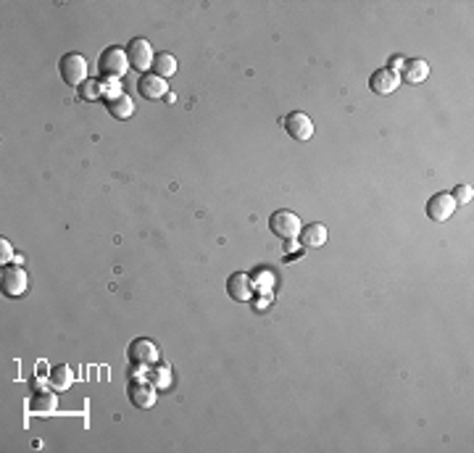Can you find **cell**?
<instances>
[{
    "mask_svg": "<svg viewBox=\"0 0 474 453\" xmlns=\"http://www.w3.org/2000/svg\"><path fill=\"white\" fill-rule=\"evenodd\" d=\"M285 130L295 142H309L313 137V121L303 111H292L290 116H285Z\"/></svg>",
    "mask_w": 474,
    "mask_h": 453,
    "instance_id": "7",
    "label": "cell"
},
{
    "mask_svg": "<svg viewBox=\"0 0 474 453\" xmlns=\"http://www.w3.org/2000/svg\"><path fill=\"white\" fill-rule=\"evenodd\" d=\"M369 87H372L377 95H390V93H395L400 87V76L398 72H390L388 66H385V69H377V72L372 74Z\"/></svg>",
    "mask_w": 474,
    "mask_h": 453,
    "instance_id": "11",
    "label": "cell"
},
{
    "mask_svg": "<svg viewBox=\"0 0 474 453\" xmlns=\"http://www.w3.org/2000/svg\"><path fill=\"white\" fill-rule=\"evenodd\" d=\"M400 82L406 79L409 85H419L430 76V64L424 58H411V61H403V72H400Z\"/></svg>",
    "mask_w": 474,
    "mask_h": 453,
    "instance_id": "12",
    "label": "cell"
},
{
    "mask_svg": "<svg viewBox=\"0 0 474 453\" xmlns=\"http://www.w3.org/2000/svg\"><path fill=\"white\" fill-rule=\"evenodd\" d=\"M161 358V351H158V346L153 343V340H145V337H140V340H135L130 346V361L132 364H140V367H151V364H156Z\"/></svg>",
    "mask_w": 474,
    "mask_h": 453,
    "instance_id": "9",
    "label": "cell"
},
{
    "mask_svg": "<svg viewBox=\"0 0 474 453\" xmlns=\"http://www.w3.org/2000/svg\"><path fill=\"white\" fill-rule=\"evenodd\" d=\"M451 195L456 198V203L461 205V203H469V201H472V198H474V190L469 187V184H459V187H456V190H453Z\"/></svg>",
    "mask_w": 474,
    "mask_h": 453,
    "instance_id": "21",
    "label": "cell"
},
{
    "mask_svg": "<svg viewBox=\"0 0 474 453\" xmlns=\"http://www.w3.org/2000/svg\"><path fill=\"white\" fill-rule=\"evenodd\" d=\"M48 379H50V385H53V390H58V393H64V390H69V385H72V369L69 367H53L50 369V374H48Z\"/></svg>",
    "mask_w": 474,
    "mask_h": 453,
    "instance_id": "18",
    "label": "cell"
},
{
    "mask_svg": "<svg viewBox=\"0 0 474 453\" xmlns=\"http://www.w3.org/2000/svg\"><path fill=\"white\" fill-rule=\"evenodd\" d=\"M301 219L298 214H292L287 208H282V211H274L269 219V229L282 240H295L298 238V232H301Z\"/></svg>",
    "mask_w": 474,
    "mask_h": 453,
    "instance_id": "4",
    "label": "cell"
},
{
    "mask_svg": "<svg viewBox=\"0 0 474 453\" xmlns=\"http://www.w3.org/2000/svg\"><path fill=\"white\" fill-rule=\"evenodd\" d=\"M390 72H395V69H403V58H400V55H395V58H393V64L388 66Z\"/></svg>",
    "mask_w": 474,
    "mask_h": 453,
    "instance_id": "25",
    "label": "cell"
},
{
    "mask_svg": "<svg viewBox=\"0 0 474 453\" xmlns=\"http://www.w3.org/2000/svg\"><path fill=\"white\" fill-rule=\"evenodd\" d=\"M298 240H301L303 248H311V250L322 248L324 243H327V226L319 224V222H316V224L301 226V232H298Z\"/></svg>",
    "mask_w": 474,
    "mask_h": 453,
    "instance_id": "13",
    "label": "cell"
},
{
    "mask_svg": "<svg viewBox=\"0 0 474 453\" xmlns=\"http://www.w3.org/2000/svg\"><path fill=\"white\" fill-rule=\"evenodd\" d=\"M130 400L137 409H151L153 403H156V388H153V385H145V382H132Z\"/></svg>",
    "mask_w": 474,
    "mask_h": 453,
    "instance_id": "14",
    "label": "cell"
},
{
    "mask_svg": "<svg viewBox=\"0 0 474 453\" xmlns=\"http://www.w3.org/2000/svg\"><path fill=\"white\" fill-rule=\"evenodd\" d=\"M269 301H271V295L266 292V295H264L261 301H256V311H259V309H266V306H269Z\"/></svg>",
    "mask_w": 474,
    "mask_h": 453,
    "instance_id": "24",
    "label": "cell"
},
{
    "mask_svg": "<svg viewBox=\"0 0 474 453\" xmlns=\"http://www.w3.org/2000/svg\"><path fill=\"white\" fill-rule=\"evenodd\" d=\"M0 282H3V292L8 298H19V295L29 290V277H27V269H22V266H3Z\"/></svg>",
    "mask_w": 474,
    "mask_h": 453,
    "instance_id": "6",
    "label": "cell"
},
{
    "mask_svg": "<svg viewBox=\"0 0 474 453\" xmlns=\"http://www.w3.org/2000/svg\"><path fill=\"white\" fill-rule=\"evenodd\" d=\"M58 72H61V79H64L66 85H74V87H82L87 82V58L79 53H66L61 58V64H58Z\"/></svg>",
    "mask_w": 474,
    "mask_h": 453,
    "instance_id": "2",
    "label": "cell"
},
{
    "mask_svg": "<svg viewBox=\"0 0 474 453\" xmlns=\"http://www.w3.org/2000/svg\"><path fill=\"white\" fill-rule=\"evenodd\" d=\"M79 95L85 97V100H95V97H103V90H100V79H87L85 85L79 87Z\"/></svg>",
    "mask_w": 474,
    "mask_h": 453,
    "instance_id": "19",
    "label": "cell"
},
{
    "mask_svg": "<svg viewBox=\"0 0 474 453\" xmlns=\"http://www.w3.org/2000/svg\"><path fill=\"white\" fill-rule=\"evenodd\" d=\"M0 248H3V250H0V264L6 266V261H8V259H11V256H13L11 243H8V240H6V238H0Z\"/></svg>",
    "mask_w": 474,
    "mask_h": 453,
    "instance_id": "23",
    "label": "cell"
},
{
    "mask_svg": "<svg viewBox=\"0 0 474 453\" xmlns=\"http://www.w3.org/2000/svg\"><path fill=\"white\" fill-rule=\"evenodd\" d=\"M127 69H130V58H127V50L121 48H108L97 61V72L103 79H121L127 74Z\"/></svg>",
    "mask_w": 474,
    "mask_h": 453,
    "instance_id": "1",
    "label": "cell"
},
{
    "mask_svg": "<svg viewBox=\"0 0 474 453\" xmlns=\"http://www.w3.org/2000/svg\"><path fill=\"white\" fill-rule=\"evenodd\" d=\"M456 208H459V203H456V198H453L451 193L432 195L430 201H427V205H424V211H427V216H430L435 224L448 222V219L456 214Z\"/></svg>",
    "mask_w": 474,
    "mask_h": 453,
    "instance_id": "5",
    "label": "cell"
},
{
    "mask_svg": "<svg viewBox=\"0 0 474 453\" xmlns=\"http://www.w3.org/2000/svg\"><path fill=\"white\" fill-rule=\"evenodd\" d=\"M177 72V58L172 53H156V61H153V74L158 76H174Z\"/></svg>",
    "mask_w": 474,
    "mask_h": 453,
    "instance_id": "17",
    "label": "cell"
},
{
    "mask_svg": "<svg viewBox=\"0 0 474 453\" xmlns=\"http://www.w3.org/2000/svg\"><path fill=\"white\" fill-rule=\"evenodd\" d=\"M108 108V114L114 116V119L118 121H124V119H130L132 114H135V100L127 95H118V97H111V100H103Z\"/></svg>",
    "mask_w": 474,
    "mask_h": 453,
    "instance_id": "15",
    "label": "cell"
},
{
    "mask_svg": "<svg viewBox=\"0 0 474 453\" xmlns=\"http://www.w3.org/2000/svg\"><path fill=\"white\" fill-rule=\"evenodd\" d=\"M253 292H256V288H253L250 274H245V271H235V274H229V280H226V295H229L232 301L245 303V301L253 298Z\"/></svg>",
    "mask_w": 474,
    "mask_h": 453,
    "instance_id": "8",
    "label": "cell"
},
{
    "mask_svg": "<svg viewBox=\"0 0 474 453\" xmlns=\"http://www.w3.org/2000/svg\"><path fill=\"white\" fill-rule=\"evenodd\" d=\"M127 58H130V66L140 74H148V69H153V61H156V53H153L151 43L145 37H135L130 45H127Z\"/></svg>",
    "mask_w": 474,
    "mask_h": 453,
    "instance_id": "3",
    "label": "cell"
},
{
    "mask_svg": "<svg viewBox=\"0 0 474 453\" xmlns=\"http://www.w3.org/2000/svg\"><path fill=\"white\" fill-rule=\"evenodd\" d=\"M271 285H274V277H271L269 271H256V290L259 292H269L271 290Z\"/></svg>",
    "mask_w": 474,
    "mask_h": 453,
    "instance_id": "20",
    "label": "cell"
},
{
    "mask_svg": "<svg viewBox=\"0 0 474 453\" xmlns=\"http://www.w3.org/2000/svg\"><path fill=\"white\" fill-rule=\"evenodd\" d=\"M151 382H156L158 388H169V382H172V374H169V369L161 367V369H156V372H151Z\"/></svg>",
    "mask_w": 474,
    "mask_h": 453,
    "instance_id": "22",
    "label": "cell"
},
{
    "mask_svg": "<svg viewBox=\"0 0 474 453\" xmlns=\"http://www.w3.org/2000/svg\"><path fill=\"white\" fill-rule=\"evenodd\" d=\"M137 93H140L145 100H161V97L169 95V85L166 79L158 74H142L137 79Z\"/></svg>",
    "mask_w": 474,
    "mask_h": 453,
    "instance_id": "10",
    "label": "cell"
},
{
    "mask_svg": "<svg viewBox=\"0 0 474 453\" xmlns=\"http://www.w3.org/2000/svg\"><path fill=\"white\" fill-rule=\"evenodd\" d=\"M58 409V395L53 393H34V398L29 400V411L37 417H50Z\"/></svg>",
    "mask_w": 474,
    "mask_h": 453,
    "instance_id": "16",
    "label": "cell"
}]
</instances>
